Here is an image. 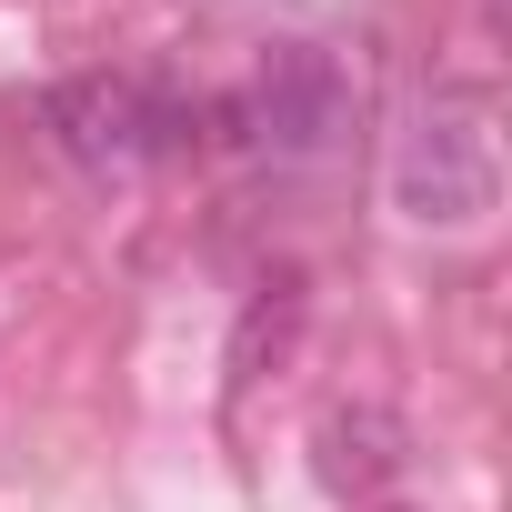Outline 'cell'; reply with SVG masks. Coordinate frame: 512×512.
<instances>
[{"label":"cell","instance_id":"cell-2","mask_svg":"<svg viewBox=\"0 0 512 512\" xmlns=\"http://www.w3.org/2000/svg\"><path fill=\"white\" fill-rule=\"evenodd\" d=\"M342 111H352L342 61H332V51H312V41H282V51H262V71H251L211 121H221V141H241V151L312 161V151H332Z\"/></svg>","mask_w":512,"mask_h":512},{"label":"cell","instance_id":"cell-4","mask_svg":"<svg viewBox=\"0 0 512 512\" xmlns=\"http://www.w3.org/2000/svg\"><path fill=\"white\" fill-rule=\"evenodd\" d=\"M402 462H412L402 412H382V402H342V412H322V482H332V492H382Z\"/></svg>","mask_w":512,"mask_h":512},{"label":"cell","instance_id":"cell-1","mask_svg":"<svg viewBox=\"0 0 512 512\" xmlns=\"http://www.w3.org/2000/svg\"><path fill=\"white\" fill-rule=\"evenodd\" d=\"M502 201V151L472 101H422L392 131V211L422 231H482Z\"/></svg>","mask_w":512,"mask_h":512},{"label":"cell","instance_id":"cell-3","mask_svg":"<svg viewBox=\"0 0 512 512\" xmlns=\"http://www.w3.org/2000/svg\"><path fill=\"white\" fill-rule=\"evenodd\" d=\"M41 131H51L81 171H131V161L171 151L191 121H181V101H161V91L131 81V71H81V81H51Z\"/></svg>","mask_w":512,"mask_h":512}]
</instances>
